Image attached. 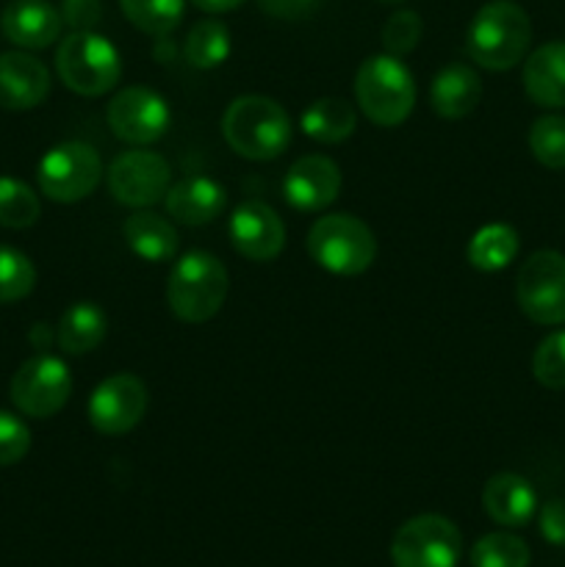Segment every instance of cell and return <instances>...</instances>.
Segmentation results:
<instances>
[{"label":"cell","mask_w":565,"mask_h":567,"mask_svg":"<svg viewBox=\"0 0 565 567\" xmlns=\"http://www.w3.org/2000/svg\"><path fill=\"white\" fill-rule=\"evenodd\" d=\"M164 208L172 216V221H181V225L188 227H203L214 221L216 216H222V210L227 208V192L214 177H183V181L170 186L164 197Z\"/></svg>","instance_id":"obj_18"},{"label":"cell","mask_w":565,"mask_h":567,"mask_svg":"<svg viewBox=\"0 0 565 567\" xmlns=\"http://www.w3.org/2000/svg\"><path fill=\"white\" fill-rule=\"evenodd\" d=\"M299 127L308 138L319 144H341L358 127V114L352 105L341 97L314 100L299 116Z\"/></svg>","instance_id":"obj_24"},{"label":"cell","mask_w":565,"mask_h":567,"mask_svg":"<svg viewBox=\"0 0 565 567\" xmlns=\"http://www.w3.org/2000/svg\"><path fill=\"white\" fill-rule=\"evenodd\" d=\"M463 535L443 515H415L404 520L391 540L393 567H458Z\"/></svg>","instance_id":"obj_9"},{"label":"cell","mask_w":565,"mask_h":567,"mask_svg":"<svg viewBox=\"0 0 565 567\" xmlns=\"http://www.w3.org/2000/svg\"><path fill=\"white\" fill-rule=\"evenodd\" d=\"M37 286V269L31 258L14 247L0 244V305L20 302Z\"/></svg>","instance_id":"obj_30"},{"label":"cell","mask_w":565,"mask_h":567,"mask_svg":"<svg viewBox=\"0 0 565 567\" xmlns=\"http://www.w3.org/2000/svg\"><path fill=\"white\" fill-rule=\"evenodd\" d=\"M111 197L127 208H150L164 203L172 186V169L164 155L153 150H127L109 166Z\"/></svg>","instance_id":"obj_12"},{"label":"cell","mask_w":565,"mask_h":567,"mask_svg":"<svg viewBox=\"0 0 565 567\" xmlns=\"http://www.w3.org/2000/svg\"><path fill=\"white\" fill-rule=\"evenodd\" d=\"M150 408L147 385L136 374H114L100 382L89 396V424L100 435H125L136 430Z\"/></svg>","instance_id":"obj_13"},{"label":"cell","mask_w":565,"mask_h":567,"mask_svg":"<svg viewBox=\"0 0 565 567\" xmlns=\"http://www.w3.org/2000/svg\"><path fill=\"white\" fill-rule=\"evenodd\" d=\"M61 20L72 31H94L103 20L100 0H61Z\"/></svg>","instance_id":"obj_35"},{"label":"cell","mask_w":565,"mask_h":567,"mask_svg":"<svg viewBox=\"0 0 565 567\" xmlns=\"http://www.w3.org/2000/svg\"><path fill=\"white\" fill-rule=\"evenodd\" d=\"M72 393V374L55 354H37L25 360L11 377V402L22 415L50 419L59 413Z\"/></svg>","instance_id":"obj_10"},{"label":"cell","mask_w":565,"mask_h":567,"mask_svg":"<svg viewBox=\"0 0 565 567\" xmlns=\"http://www.w3.org/2000/svg\"><path fill=\"white\" fill-rule=\"evenodd\" d=\"M230 288L225 264L205 249L181 255L166 280V305L183 324H205L222 310Z\"/></svg>","instance_id":"obj_3"},{"label":"cell","mask_w":565,"mask_h":567,"mask_svg":"<svg viewBox=\"0 0 565 567\" xmlns=\"http://www.w3.org/2000/svg\"><path fill=\"white\" fill-rule=\"evenodd\" d=\"M122 236L131 252L147 264H166L177 255V233L170 219L150 210H136L122 225Z\"/></svg>","instance_id":"obj_22"},{"label":"cell","mask_w":565,"mask_h":567,"mask_svg":"<svg viewBox=\"0 0 565 567\" xmlns=\"http://www.w3.org/2000/svg\"><path fill=\"white\" fill-rule=\"evenodd\" d=\"M61 11L48 0H11L0 14V31L22 50H44L61 37Z\"/></svg>","instance_id":"obj_17"},{"label":"cell","mask_w":565,"mask_h":567,"mask_svg":"<svg viewBox=\"0 0 565 567\" xmlns=\"http://www.w3.org/2000/svg\"><path fill=\"white\" fill-rule=\"evenodd\" d=\"M530 150L546 169H565V116L548 114L532 122Z\"/></svg>","instance_id":"obj_31"},{"label":"cell","mask_w":565,"mask_h":567,"mask_svg":"<svg viewBox=\"0 0 565 567\" xmlns=\"http://www.w3.org/2000/svg\"><path fill=\"white\" fill-rule=\"evenodd\" d=\"M31 449V430L9 410H0V465H14Z\"/></svg>","instance_id":"obj_34"},{"label":"cell","mask_w":565,"mask_h":567,"mask_svg":"<svg viewBox=\"0 0 565 567\" xmlns=\"http://www.w3.org/2000/svg\"><path fill=\"white\" fill-rule=\"evenodd\" d=\"M515 299L535 324H565V255L554 249L532 252L515 277Z\"/></svg>","instance_id":"obj_8"},{"label":"cell","mask_w":565,"mask_h":567,"mask_svg":"<svg viewBox=\"0 0 565 567\" xmlns=\"http://www.w3.org/2000/svg\"><path fill=\"white\" fill-rule=\"evenodd\" d=\"M474 567H530V546L510 532H491L471 548Z\"/></svg>","instance_id":"obj_29"},{"label":"cell","mask_w":565,"mask_h":567,"mask_svg":"<svg viewBox=\"0 0 565 567\" xmlns=\"http://www.w3.org/2000/svg\"><path fill=\"white\" fill-rule=\"evenodd\" d=\"M53 338H55V336H50L48 324H33V330H31V341L37 343L39 349H48L50 343H53Z\"/></svg>","instance_id":"obj_39"},{"label":"cell","mask_w":565,"mask_h":567,"mask_svg":"<svg viewBox=\"0 0 565 567\" xmlns=\"http://www.w3.org/2000/svg\"><path fill=\"white\" fill-rule=\"evenodd\" d=\"M230 31L222 20L210 17V20L194 22L192 31L186 33L183 42V59L194 70H216L230 59Z\"/></svg>","instance_id":"obj_26"},{"label":"cell","mask_w":565,"mask_h":567,"mask_svg":"<svg viewBox=\"0 0 565 567\" xmlns=\"http://www.w3.org/2000/svg\"><path fill=\"white\" fill-rule=\"evenodd\" d=\"M532 374L548 391H565V330L552 332L532 354Z\"/></svg>","instance_id":"obj_32"},{"label":"cell","mask_w":565,"mask_h":567,"mask_svg":"<svg viewBox=\"0 0 565 567\" xmlns=\"http://www.w3.org/2000/svg\"><path fill=\"white\" fill-rule=\"evenodd\" d=\"M42 216V203L28 183L14 177H0V227L25 230Z\"/></svg>","instance_id":"obj_28"},{"label":"cell","mask_w":565,"mask_h":567,"mask_svg":"<svg viewBox=\"0 0 565 567\" xmlns=\"http://www.w3.org/2000/svg\"><path fill=\"white\" fill-rule=\"evenodd\" d=\"M310 260L338 277H358L377 258V238L366 221L352 214H327L314 221L305 238Z\"/></svg>","instance_id":"obj_5"},{"label":"cell","mask_w":565,"mask_h":567,"mask_svg":"<svg viewBox=\"0 0 565 567\" xmlns=\"http://www.w3.org/2000/svg\"><path fill=\"white\" fill-rule=\"evenodd\" d=\"M521 249V238L515 233V227L504 225V221H493V225L480 227V230L471 236L469 249H465V258L474 266L476 271H485V275H493V271L507 269L515 260Z\"/></svg>","instance_id":"obj_25"},{"label":"cell","mask_w":565,"mask_h":567,"mask_svg":"<svg viewBox=\"0 0 565 567\" xmlns=\"http://www.w3.org/2000/svg\"><path fill=\"white\" fill-rule=\"evenodd\" d=\"M192 3L197 6L199 11H205V14H225V11L238 9V6L247 3V0H192Z\"/></svg>","instance_id":"obj_38"},{"label":"cell","mask_w":565,"mask_h":567,"mask_svg":"<svg viewBox=\"0 0 565 567\" xmlns=\"http://www.w3.org/2000/svg\"><path fill=\"white\" fill-rule=\"evenodd\" d=\"M532 44L530 14L515 0H491L482 6L465 31V53L491 72H507L521 64Z\"/></svg>","instance_id":"obj_1"},{"label":"cell","mask_w":565,"mask_h":567,"mask_svg":"<svg viewBox=\"0 0 565 567\" xmlns=\"http://www.w3.org/2000/svg\"><path fill=\"white\" fill-rule=\"evenodd\" d=\"M421 33H424V22H421L419 11H393L391 17L382 25V48H386L388 55H402L413 53L421 42Z\"/></svg>","instance_id":"obj_33"},{"label":"cell","mask_w":565,"mask_h":567,"mask_svg":"<svg viewBox=\"0 0 565 567\" xmlns=\"http://www.w3.org/2000/svg\"><path fill=\"white\" fill-rule=\"evenodd\" d=\"M55 72L70 92L100 97L120 83L122 55L100 33L72 31L55 50Z\"/></svg>","instance_id":"obj_6"},{"label":"cell","mask_w":565,"mask_h":567,"mask_svg":"<svg viewBox=\"0 0 565 567\" xmlns=\"http://www.w3.org/2000/svg\"><path fill=\"white\" fill-rule=\"evenodd\" d=\"M230 244L242 258L269 264L286 247V225L271 205L247 199L230 216Z\"/></svg>","instance_id":"obj_14"},{"label":"cell","mask_w":565,"mask_h":567,"mask_svg":"<svg viewBox=\"0 0 565 567\" xmlns=\"http://www.w3.org/2000/svg\"><path fill=\"white\" fill-rule=\"evenodd\" d=\"M120 9L133 28L161 39L181 25L186 0H120Z\"/></svg>","instance_id":"obj_27"},{"label":"cell","mask_w":565,"mask_h":567,"mask_svg":"<svg viewBox=\"0 0 565 567\" xmlns=\"http://www.w3.org/2000/svg\"><path fill=\"white\" fill-rule=\"evenodd\" d=\"M109 336V316L97 302H72L55 327V343L64 354H86Z\"/></svg>","instance_id":"obj_23"},{"label":"cell","mask_w":565,"mask_h":567,"mask_svg":"<svg viewBox=\"0 0 565 567\" xmlns=\"http://www.w3.org/2000/svg\"><path fill=\"white\" fill-rule=\"evenodd\" d=\"M482 507L491 515V520H496L499 526H507V529H521V526L530 524L537 513V496L535 487L518 474H502L491 476L482 487Z\"/></svg>","instance_id":"obj_19"},{"label":"cell","mask_w":565,"mask_h":567,"mask_svg":"<svg viewBox=\"0 0 565 567\" xmlns=\"http://www.w3.org/2000/svg\"><path fill=\"white\" fill-rule=\"evenodd\" d=\"M537 524H541L543 540L552 546H565V498H552L543 504Z\"/></svg>","instance_id":"obj_36"},{"label":"cell","mask_w":565,"mask_h":567,"mask_svg":"<svg viewBox=\"0 0 565 567\" xmlns=\"http://www.w3.org/2000/svg\"><path fill=\"white\" fill-rule=\"evenodd\" d=\"M355 100L377 127L402 125L415 105L413 72L397 55H371L355 75Z\"/></svg>","instance_id":"obj_4"},{"label":"cell","mask_w":565,"mask_h":567,"mask_svg":"<svg viewBox=\"0 0 565 567\" xmlns=\"http://www.w3.org/2000/svg\"><path fill=\"white\" fill-rule=\"evenodd\" d=\"M227 147L247 161H275L291 144V120L277 100L244 94L222 116Z\"/></svg>","instance_id":"obj_2"},{"label":"cell","mask_w":565,"mask_h":567,"mask_svg":"<svg viewBox=\"0 0 565 567\" xmlns=\"http://www.w3.org/2000/svg\"><path fill=\"white\" fill-rule=\"evenodd\" d=\"M319 3L321 0H258V6L266 11V14L286 22L305 20V17H310L316 9H319Z\"/></svg>","instance_id":"obj_37"},{"label":"cell","mask_w":565,"mask_h":567,"mask_svg":"<svg viewBox=\"0 0 565 567\" xmlns=\"http://www.w3.org/2000/svg\"><path fill=\"white\" fill-rule=\"evenodd\" d=\"M111 133L133 147H147L166 136L172 125L170 103L147 86H125L111 97L105 111Z\"/></svg>","instance_id":"obj_11"},{"label":"cell","mask_w":565,"mask_h":567,"mask_svg":"<svg viewBox=\"0 0 565 567\" xmlns=\"http://www.w3.org/2000/svg\"><path fill=\"white\" fill-rule=\"evenodd\" d=\"M39 188L53 203H81L103 181L100 153L86 142H61L42 155L37 166Z\"/></svg>","instance_id":"obj_7"},{"label":"cell","mask_w":565,"mask_h":567,"mask_svg":"<svg viewBox=\"0 0 565 567\" xmlns=\"http://www.w3.org/2000/svg\"><path fill=\"white\" fill-rule=\"evenodd\" d=\"M377 3H386V6H399V3H404V0H377Z\"/></svg>","instance_id":"obj_40"},{"label":"cell","mask_w":565,"mask_h":567,"mask_svg":"<svg viewBox=\"0 0 565 567\" xmlns=\"http://www.w3.org/2000/svg\"><path fill=\"white\" fill-rule=\"evenodd\" d=\"M482 81L469 64H446L435 72L430 86V105L441 120H463L480 105Z\"/></svg>","instance_id":"obj_21"},{"label":"cell","mask_w":565,"mask_h":567,"mask_svg":"<svg viewBox=\"0 0 565 567\" xmlns=\"http://www.w3.org/2000/svg\"><path fill=\"white\" fill-rule=\"evenodd\" d=\"M50 94L48 66L31 53L11 50L0 53V109L31 111Z\"/></svg>","instance_id":"obj_16"},{"label":"cell","mask_w":565,"mask_h":567,"mask_svg":"<svg viewBox=\"0 0 565 567\" xmlns=\"http://www.w3.org/2000/svg\"><path fill=\"white\" fill-rule=\"evenodd\" d=\"M341 186L343 177L336 161L319 153L302 155L288 166L286 177H282V197L291 208L316 214L336 203Z\"/></svg>","instance_id":"obj_15"},{"label":"cell","mask_w":565,"mask_h":567,"mask_svg":"<svg viewBox=\"0 0 565 567\" xmlns=\"http://www.w3.org/2000/svg\"><path fill=\"white\" fill-rule=\"evenodd\" d=\"M524 92L541 109H565V42H546L524 61Z\"/></svg>","instance_id":"obj_20"}]
</instances>
